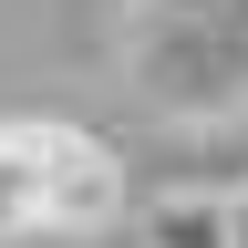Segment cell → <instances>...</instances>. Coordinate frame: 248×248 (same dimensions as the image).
I'll list each match as a JSON object with an SVG mask.
<instances>
[{
	"instance_id": "obj_1",
	"label": "cell",
	"mask_w": 248,
	"mask_h": 248,
	"mask_svg": "<svg viewBox=\"0 0 248 248\" xmlns=\"http://www.w3.org/2000/svg\"><path fill=\"white\" fill-rule=\"evenodd\" d=\"M124 217V155L73 135V124H52V155H42V217L31 228L42 238H93Z\"/></svg>"
},
{
	"instance_id": "obj_4",
	"label": "cell",
	"mask_w": 248,
	"mask_h": 248,
	"mask_svg": "<svg viewBox=\"0 0 248 248\" xmlns=\"http://www.w3.org/2000/svg\"><path fill=\"white\" fill-rule=\"evenodd\" d=\"M228 248H248V186H228Z\"/></svg>"
},
{
	"instance_id": "obj_3",
	"label": "cell",
	"mask_w": 248,
	"mask_h": 248,
	"mask_svg": "<svg viewBox=\"0 0 248 248\" xmlns=\"http://www.w3.org/2000/svg\"><path fill=\"white\" fill-rule=\"evenodd\" d=\"M42 155H52V124H0V238L42 217Z\"/></svg>"
},
{
	"instance_id": "obj_2",
	"label": "cell",
	"mask_w": 248,
	"mask_h": 248,
	"mask_svg": "<svg viewBox=\"0 0 248 248\" xmlns=\"http://www.w3.org/2000/svg\"><path fill=\"white\" fill-rule=\"evenodd\" d=\"M145 248H228V186H166L145 207Z\"/></svg>"
}]
</instances>
